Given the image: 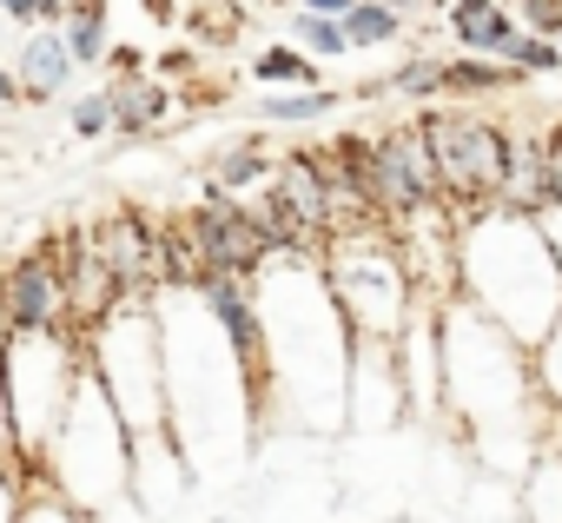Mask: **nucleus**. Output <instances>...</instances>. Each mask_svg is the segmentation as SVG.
Masks as SVG:
<instances>
[{"instance_id": "nucleus-1", "label": "nucleus", "mask_w": 562, "mask_h": 523, "mask_svg": "<svg viewBox=\"0 0 562 523\" xmlns=\"http://www.w3.org/2000/svg\"><path fill=\"white\" fill-rule=\"evenodd\" d=\"M351 325L325 286L318 252H271L258 266V398L265 424L345 437Z\"/></svg>"}, {"instance_id": "nucleus-2", "label": "nucleus", "mask_w": 562, "mask_h": 523, "mask_svg": "<svg viewBox=\"0 0 562 523\" xmlns=\"http://www.w3.org/2000/svg\"><path fill=\"white\" fill-rule=\"evenodd\" d=\"M159 352H166V437L199 483L238 477L251 437L265 431V398L251 358L225 338L199 292H153Z\"/></svg>"}, {"instance_id": "nucleus-3", "label": "nucleus", "mask_w": 562, "mask_h": 523, "mask_svg": "<svg viewBox=\"0 0 562 523\" xmlns=\"http://www.w3.org/2000/svg\"><path fill=\"white\" fill-rule=\"evenodd\" d=\"M457 292L529 352L562 312V258L529 212L476 205L457 225Z\"/></svg>"}, {"instance_id": "nucleus-4", "label": "nucleus", "mask_w": 562, "mask_h": 523, "mask_svg": "<svg viewBox=\"0 0 562 523\" xmlns=\"http://www.w3.org/2000/svg\"><path fill=\"white\" fill-rule=\"evenodd\" d=\"M536 378H529V352L483 319L463 292L443 299V418H457L470 431V444L483 450L490 470H503V437H522L529 411H536Z\"/></svg>"}, {"instance_id": "nucleus-5", "label": "nucleus", "mask_w": 562, "mask_h": 523, "mask_svg": "<svg viewBox=\"0 0 562 523\" xmlns=\"http://www.w3.org/2000/svg\"><path fill=\"white\" fill-rule=\"evenodd\" d=\"M41 464H47L54 490H60L67 503H80L87 516L133 490V431H126L120 404L106 398V385H100L93 371H80L74 404H67L54 444L41 450Z\"/></svg>"}, {"instance_id": "nucleus-6", "label": "nucleus", "mask_w": 562, "mask_h": 523, "mask_svg": "<svg viewBox=\"0 0 562 523\" xmlns=\"http://www.w3.org/2000/svg\"><path fill=\"white\" fill-rule=\"evenodd\" d=\"M318 266H325V286H331L351 338H397V325L417 305V286H411V266H404V245L384 219L331 232L318 245Z\"/></svg>"}, {"instance_id": "nucleus-7", "label": "nucleus", "mask_w": 562, "mask_h": 523, "mask_svg": "<svg viewBox=\"0 0 562 523\" xmlns=\"http://www.w3.org/2000/svg\"><path fill=\"white\" fill-rule=\"evenodd\" d=\"M87 371L106 385V398L120 404L126 431H166V352H159V312L153 299H120L106 319H93L80 332Z\"/></svg>"}, {"instance_id": "nucleus-8", "label": "nucleus", "mask_w": 562, "mask_h": 523, "mask_svg": "<svg viewBox=\"0 0 562 523\" xmlns=\"http://www.w3.org/2000/svg\"><path fill=\"white\" fill-rule=\"evenodd\" d=\"M87 371L80 332H8L0 345V385H8V418H14V450L41 464V450L54 444L74 385Z\"/></svg>"}, {"instance_id": "nucleus-9", "label": "nucleus", "mask_w": 562, "mask_h": 523, "mask_svg": "<svg viewBox=\"0 0 562 523\" xmlns=\"http://www.w3.org/2000/svg\"><path fill=\"white\" fill-rule=\"evenodd\" d=\"M417 126L430 140V159H437V186L457 212H476V205H496L503 192V166H509V126L483 120L470 100H450V107H417Z\"/></svg>"}, {"instance_id": "nucleus-10", "label": "nucleus", "mask_w": 562, "mask_h": 523, "mask_svg": "<svg viewBox=\"0 0 562 523\" xmlns=\"http://www.w3.org/2000/svg\"><path fill=\"white\" fill-rule=\"evenodd\" d=\"M0 312H8V332H74L60 238H41L0 266Z\"/></svg>"}, {"instance_id": "nucleus-11", "label": "nucleus", "mask_w": 562, "mask_h": 523, "mask_svg": "<svg viewBox=\"0 0 562 523\" xmlns=\"http://www.w3.org/2000/svg\"><path fill=\"white\" fill-rule=\"evenodd\" d=\"M179 225L192 232L205 272H258L265 258H271V245H265L251 205L232 199V192H218V186H205V199H199L192 212H179Z\"/></svg>"}, {"instance_id": "nucleus-12", "label": "nucleus", "mask_w": 562, "mask_h": 523, "mask_svg": "<svg viewBox=\"0 0 562 523\" xmlns=\"http://www.w3.org/2000/svg\"><path fill=\"white\" fill-rule=\"evenodd\" d=\"M391 352H397V378H404L411 424H437L443 418V299H424L417 292V305L397 325Z\"/></svg>"}, {"instance_id": "nucleus-13", "label": "nucleus", "mask_w": 562, "mask_h": 523, "mask_svg": "<svg viewBox=\"0 0 562 523\" xmlns=\"http://www.w3.org/2000/svg\"><path fill=\"white\" fill-rule=\"evenodd\" d=\"M411 424L404 404V378H397V352L391 338H351V385H345V431H371L391 437Z\"/></svg>"}, {"instance_id": "nucleus-14", "label": "nucleus", "mask_w": 562, "mask_h": 523, "mask_svg": "<svg viewBox=\"0 0 562 523\" xmlns=\"http://www.w3.org/2000/svg\"><path fill=\"white\" fill-rule=\"evenodd\" d=\"M87 232H93V245H100V258L113 266V279H120L126 299H153V292H159V266H153V212L113 205V212L87 219Z\"/></svg>"}, {"instance_id": "nucleus-15", "label": "nucleus", "mask_w": 562, "mask_h": 523, "mask_svg": "<svg viewBox=\"0 0 562 523\" xmlns=\"http://www.w3.org/2000/svg\"><path fill=\"white\" fill-rule=\"evenodd\" d=\"M60 272H67V305H74V332H87L93 319H106L126 292H120V279H113V266L100 258V245H93V232L87 225H74V232H60Z\"/></svg>"}, {"instance_id": "nucleus-16", "label": "nucleus", "mask_w": 562, "mask_h": 523, "mask_svg": "<svg viewBox=\"0 0 562 523\" xmlns=\"http://www.w3.org/2000/svg\"><path fill=\"white\" fill-rule=\"evenodd\" d=\"M186 490H199V477H192V464L179 457V444H172L166 431L133 437V497H139L159 523L186 510Z\"/></svg>"}, {"instance_id": "nucleus-17", "label": "nucleus", "mask_w": 562, "mask_h": 523, "mask_svg": "<svg viewBox=\"0 0 562 523\" xmlns=\"http://www.w3.org/2000/svg\"><path fill=\"white\" fill-rule=\"evenodd\" d=\"M80 60L67 47L60 27H21V47H14V80H21V100L27 107H54L67 87H74Z\"/></svg>"}, {"instance_id": "nucleus-18", "label": "nucleus", "mask_w": 562, "mask_h": 523, "mask_svg": "<svg viewBox=\"0 0 562 523\" xmlns=\"http://www.w3.org/2000/svg\"><path fill=\"white\" fill-rule=\"evenodd\" d=\"M106 100H113V133L120 140H153V133H166L172 126V80H159V74H113L106 80Z\"/></svg>"}, {"instance_id": "nucleus-19", "label": "nucleus", "mask_w": 562, "mask_h": 523, "mask_svg": "<svg viewBox=\"0 0 562 523\" xmlns=\"http://www.w3.org/2000/svg\"><path fill=\"white\" fill-rule=\"evenodd\" d=\"M516 8L509 0H443V34L457 41V54H490L503 60L509 34H516Z\"/></svg>"}, {"instance_id": "nucleus-20", "label": "nucleus", "mask_w": 562, "mask_h": 523, "mask_svg": "<svg viewBox=\"0 0 562 523\" xmlns=\"http://www.w3.org/2000/svg\"><path fill=\"white\" fill-rule=\"evenodd\" d=\"M496 205H509V212H542L549 205V140L542 133H509V166H503Z\"/></svg>"}, {"instance_id": "nucleus-21", "label": "nucleus", "mask_w": 562, "mask_h": 523, "mask_svg": "<svg viewBox=\"0 0 562 523\" xmlns=\"http://www.w3.org/2000/svg\"><path fill=\"white\" fill-rule=\"evenodd\" d=\"M271 166H278V153L251 133V140H232L225 153L205 159V186H218V192H232V199H251V192L271 179Z\"/></svg>"}, {"instance_id": "nucleus-22", "label": "nucleus", "mask_w": 562, "mask_h": 523, "mask_svg": "<svg viewBox=\"0 0 562 523\" xmlns=\"http://www.w3.org/2000/svg\"><path fill=\"white\" fill-rule=\"evenodd\" d=\"M60 34H67V47H74L80 67H106V47H113V0H67Z\"/></svg>"}, {"instance_id": "nucleus-23", "label": "nucleus", "mask_w": 562, "mask_h": 523, "mask_svg": "<svg viewBox=\"0 0 562 523\" xmlns=\"http://www.w3.org/2000/svg\"><path fill=\"white\" fill-rule=\"evenodd\" d=\"M345 107V93L338 87H265V100H258V120H271V126H312V120H331Z\"/></svg>"}, {"instance_id": "nucleus-24", "label": "nucleus", "mask_w": 562, "mask_h": 523, "mask_svg": "<svg viewBox=\"0 0 562 523\" xmlns=\"http://www.w3.org/2000/svg\"><path fill=\"white\" fill-rule=\"evenodd\" d=\"M509 87H522V74L509 60H490V54L443 60V100H490V93H509Z\"/></svg>"}, {"instance_id": "nucleus-25", "label": "nucleus", "mask_w": 562, "mask_h": 523, "mask_svg": "<svg viewBox=\"0 0 562 523\" xmlns=\"http://www.w3.org/2000/svg\"><path fill=\"white\" fill-rule=\"evenodd\" d=\"M522 523H562V444L529 450V464H522Z\"/></svg>"}, {"instance_id": "nucleus-26", "label": "nucleus", "mask_w": 562, "mask_h": 523, "mask_svg": "<svg viewBox=\"0 0 562 523\" xmlns=\"http://www.w3.org/2000/svg\"><path fill=\"white\" fill-rule=\"evenodd\" d=\"M345 34H351V54H371V47H397L411 34V21L391 8V0H351V8L338 14Z\"/></svg>"}, {"instance_id": "nucleus-27", "label": "nucleus", "mask_w": 562, "mask_h": 523, "mask_svg": "<svg viewBox=\"0 0 562 523\" xmlns=\"http://www.w3.org/2000/svg\"><path fill=\"white\" fill-rule=\"evenodd\" d=\"M251 80H258V93L265 87H318V60L299 41H265L251 54Z\"/></svg>"}, {"instance_id": "nucleus-28", "label": "nucleus", "mask_w": 562, "mask_h": 523, "mask_svg": "<svg viewBox=\"0 0 562 523\" xmlns=\"http://www.w3.org/2000/svg\"><path fill=\"white\" fill-rule=\"evenodd\" d=\"M384 93H397V100H417V107L443 100V60L417 54V60H404L397 74H384V80H364V87H358V100H384Z\"/></svg>"}, {"instance_id": "nucleus-29", "label": "nucleus", "mask_w": 562, "mask_h": 523, "mask_svg": "<svg viewBox=\"0 0 562 523\" xmlns=\"http://www.w3.org/2000/svg\"><path fill=\"white\" fill-rule=\"evenodd\" d=\"M529 378H536L542 411H555V418H562V312H555V325L529 345Z\"/></svg>"}, {"instance_id": "nucleus-30", "label": "nucleus", "mask_w": 562, "mask_h": 523, "mask_svg": "<svg viewBox=\"0 0 562 523\" xmlns=\"http://www.w3.org/2000/svg\"><path fill=\"white\" fill-rule=\"evenodd\" d=\"M292 41H299L312 60H345V54H351L345 21H338V14H312V8H299V14H292Z\"/></svg>"}, {"instance_id": "nucleus-31", "label": "nucleus", "mask_w": 562, "mask_h": 523, "mask_svg": "<svg viewBox=\"0 0 562 523\" xmlns=\"http://www.w3.org/2000/svg\"><path fill=\"white\" fill-rule=\"evenodd\" d=\"M503 60H509L522 80H542V74H555V67H562V41L516 27V34H509V47H503Z\"/></svg>"}, {"instance_id": "nucleus-32", "label": "nucleus", "mask_w": 562, "mask_h": 523, "mask_svg": "<svg viewBox=\"0 0 562 523\" xmlns=\"http://www.w3.org/2000/svg\"><path fill=\"white\" fill-rule=\"evenodd\" d=\"M67 126H74L80 140H106V133H113V100H106V87H100V93H80L74 113H67Z\"/></svg>"}, {"instance_id": "nucleus-33", "label": "nucleus", "mask_w": 562, "mask_h": 523, "mask_svg": "<svg viewBox=\"0 0 562 523\" xmlns=\"http://www.w3.org/2000/svg\"><path fill=\"white\" fill-rule=\"evenodd\" d=\"M67 14V0H0V21H14V27H60Z\"/></svg>"}, {"instance_id": "nucleus-34", "label": "nucleus", "mask_w": 562, "mask_h": 523, "mask_svg": "<svg viewBox=\"0 0 562 523\" xmlns=\"http://www.w3.org/2000/svg\"><path fill=\"white\" fill-rule=\"evenodd\" d=\"M509 8H516V21H522L529 34L562 41V0H509Z\"/></svg>"}, {"instance_id": "nucleus-35", "label": "nucleus", "mask_w": 562, "mask_h": 523, "mask_svg": "<svg viewBox=\"0 0 562 523\" xmlns=\"http://www.w3.org/2000/svg\"><path fill=\"white\" fill-rule=\"evenodd\" d=\"M93 523H159V516H153V510H146V503L126 490V497H113L106 510H93Z\"/></svg>"}, {"instance_id": "nucleus-36", "label": "nucleus", "mask_w": 562, "mask_h": 523, "mask_svg": "<svg viewBox=\"0 0 562 523\" xmlns=\"http://www.w3.org/2000/svg\"><path fill=\"white\" fill-rule=\"evenodd\" d=\"M21 464H0V523H21Z\"/></svg>"}, {"instance_id": "nucleus-37", "label": "nucleus", "mask_w": 562, "mask_h": 523, "mask_svg": "<svg viewBox=\"0 0 562 523\" xmlns=\"http://www.w3.org/2000/svg\"><path fill=\"white\" fill-rule=\"evenodd\" d=\"M153 67H159V80H192V67H199V47H172V54H159Z\"/></svg>"}, {"instance_id": "nucleus-38", "label": "nucleus", "mask_w": 562, "mask_h": 523, "mask_svg": "<svg viewBox=\"0 0 562 523\" xmlns=\"http://www.w3.org/2000/svg\"><path fill=\"white\" fill-rule=\"evenodd\" d=\"M529 219H536V225H542V238H549V252H555V258H562V205H555V199H549V205H542V212H529Z\"/></svg>"}, {"instance_id": "nucleus-39", "label": "nucleus", "mask_w": 562, "mask_h": 523, "mask_svg": "<svg viewBox=\"0 0 562 523\" xmlns=\"http://www.w3.org/2000/svg\"><path fill=\"white\" fill-rule=\"evenodd\" d=\"M542 140H549V199L562 205V126H549Z\"/></svg>"}, {"instance_id": "nucleus-40", "label": "nucleus", "mask_w": 562, "mask_h": 523, "mask_svg": "<svg viewBox=\"0 0 562 523\" xmlns=\"http://www.w3.org/2000/svg\"><path fill=\"white\" fill-rule=\"evenodd\" d=\"M106 67H113V74H139V67H153V60H146L139 47H120V41H113V47H106Z\"/></svg>"}, {"instance_id": "nucleus-41", "label": "nucleus", "mask_w": 562, "mask_h": 523, "mask_svg": "<svg viewBox=\"0 0 562 523\" xmlns=\"http://www.w3.org/2000/svg\"><path fill=\"white\" fill-rule=\"evenodd\" d=\"M14 107H27V100H21V80H14V60H0V113H14Z\"/></svg>"}, {"instance_id": "nucleus-42", "label": "nucleus", "mask_w": 562, "mask_h": 523, "mask_svg": "<svg viewBox=\"0 0 562 523\" xmlns=\"http://www.w3.org/2000/svg\"><path fill=\"white\" fill-rule=\"evenodd\" d=\"M14 418H8V385H0V464H14Z\"/></svg>"}, {"instance_id": "nucleus-43", "label": "nucleus", "mask_w": 562, "mask_h": 523, "mask_svg": "<svg viewBox=\"0 0 562 523\" xmlns=\"http://www.w3.org/2000/svg\"><path fill=\"white\" fill-rule=\"evenodd\" d=\"M146 21L166 34V27H179V0H146Z\"/></svg>"}, {"instance_id": "nucleus-44", "label": "nucleus", "mask_w": 562, "mask_h": 523, "mask_svg": "<svg viewBox=\"0 0 562 523\" xmlns=\"http://www.w3.org/2000/svg\"><path fill=\"white\" fill-rule=\"evenodd\" d=\"M391 8H397L404 21H430V14H443V0H391Z\"/></svg>"}, {"instance_id": "nucleus-45", "label": "nucleus", "mask_w": 562, "mask_h": 523, "mask_svg": "<svg viewBox=\"0 0 562 523\" xmlns=\"http://www.w3.org/2000/svg\"><path fill=\"white\" fill-rule=\"evenodd\" d=\"M292 8H312V14H345L351 0H292Z\"/></svg>"}, {"instance_id": "nucleus-46", "label": "nucleus", "mask_w": 562, "mask_h": 523, "mask_svg": "<svg viewBox=\"0 0 562 523\" xmlns=\"http://www.w3.org/2000/svg\"><path fill=\"white\" fill-rule=\"evenodd\" d=\"M0 345H8V312H0Z\"/></svg>"}, {"instance_id": "nucleus-47", "label": "nucleus", "mask_w": 562, "mask_h": 523, "mask_svg": "<svg viewBox=\"0 0 562 523\" xmlns=\"http://www.w3.org/2000/svg\"><path fill=\"white\" fill-rule=\"evenodd\" d=\"M271 8H292V0H271Z\"/></svg>"}]
</instances>
